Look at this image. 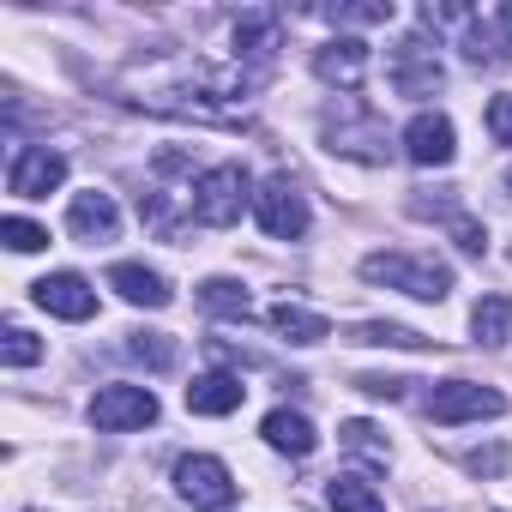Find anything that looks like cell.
Segmentation results:
<instances>
[{
    "instance_id": "6da1fadb",
    "label": "cell",
    "mask_w": 512,
    "mask_h": 512,
    "mask_svg": "<svg viewBox=\"0 0 512 512\" xmlns=\"http://www.w3.org/2000/svg\"><path fill=\"white\" fill-rule=\"evenodd\" d=\"M362 278L386 284V290H404L416 302H446V290H452V266H440L434 253H368Z\"/></svg>"
},
{
    "instance_id": "7a4b0ae2",
    "label": "cell",
    "mask_w": 512,
    "mask_h": 512,
    "mask_svg": "<svg viewBox=\"0 0 512 512\" xmlns=\"http://www.w3.org/2000/svg\"><path fill=\"white\" fill-rule=\"evenodd\" d=\"M253 199H260V193H253V181H247L241 163H217V169H205V175L193 181V193H187L193 223H205V229H229V223H241V211H247Z\"/></svg>"
},
{
    "instance_id": "3957f363",
    "label": "cell",
    "mask_w": 512,
    "mask_h": 512,
    "mask_svg": "<svg viewBox=\"0 0 512 512\" xmlns=\"http://www.w3.org/2000/svg\"><path fill=\"white\" fill-rule=\"evenodd\" d=\"M175 488H181V500L199 506V512H223V506L235 500V476H229V464L211 458V452L181 458V464H175Z\"/></svg>"
},
{
    "instance_id": "277c9868",
    "label": "cell",
    "mask_w": 512,
    "mask_h": 512,
    "mask_svg": "<svg viewBox=\"0 0 512 512\" xmlns=\"http://www.w3.org/2000/svg\"><path fill=\"white\" fill-rule=\"evenodd\" d=\"M253 211H260V229L272 241H302L308 235V199H302V187L290 175H272L260 187V199H253Z\"/></svg>"
},
{
    "instance_id": "5b68a950",
    "label": "cell",
    "mask_w": 512,
    "mask_h": 512,
    "mask_svg": "<svg viewBox=\"0 0 512 512\" xmlns=\"http://www.w3.org/2000/svg\"><path fill=\"white\" fill-rule=\"evenodd\" d=\"M500 410H506V398H500L494 386H476V380H446V386H434V398H428V416H434L440 428L482 422V416H500Z\"/></svg>"
},
{
    "instance_id": "8992f818",
    "label": "cell",
    "mask_w": 512,
    "mask_h": 512,
    "mask_svg": "<svg viewBox=\"0 0 512 512\" xmlns=\"http://www.w3.org/2000/svg\"><path fill=\"white\" fill-rule=\"evenodd\" d=\"M91 422L103 434H127V428H151L157 422V392L151 386H103L91 398Z\"/></svg>"
},
{
    "instance_id": "52a82bcc",
    "label": "cell",
    "mask_w": 512,
    "mask_h": 512,
    "mask_svg": "<svg viewBox=\"0 0 512 512\" xmlns=\"http://www.w3.org/2000/svg\"><path fill=\"white\" fill-rule=\"evenodd\" d=\"M31 302L43 308V314H55V320H91L97 314V290L79 278V272H49V278H37L31 284Z\"/></svg>"
},
{
    "instance_id": "ba28073f",
    "label": "cell",
    "mask_w": 512,
    "mask_h": 512,
    "mask_svg": "<svg viewBox=\"0 0 512 512\" xmlns=\"http://www.w3.org/2000/svg\"><path fill=\"white\" fill-rule=\"evenodd\" d=\"M61 181H67V157H61V151H43V145L19 151L13 169H7V187H13L19 199H49Z\"/></svg>"
},
{
    "instance_id": "9c48e42d",
    "label": "cell",
    "mask_w": 512,
    "mask_h": 512,
    "mask_svg": "<svg viewBox=\"0 0 512 512\" xmlns=\"http://www.w3.org/2000/svg\"><path fill=\"white\" fill-rule=\"evenodd\" d=\"M452 151H458V133H452V121H446V115L422 109V115L404 127V157H410V163L440 169V163H452Z\"/></svg>"
},
{
    "instance_id": "30bf717a",
    "label": "cell",
    "mask_w": 512,
    "mask_h": 512,
    "mask_svg": "<svg viewBox=\"0 0 512 512\" xmlns=\"http://www.w3.org/2000/svg\"><path fill=\"white\" fill-rule=\"evenodd\" d=\"M314 73L326 85H338V91H362V79H368V43L362 37H332L314 55Z\"/></svg>"
},
{
    "instance_id": "8fae6325",
    "label": "cell",
    "mask_w": 512,
    "mask_h": 512,
    "mask_svg": "<svg viewBox=\"0 0 512 512\" xmlns=\"http://www.w3.org/2000/svg\"><path fill=\"white\" fill-rule=\"evenodd\" d=\"M67 229H73L79 241L97 247V241H115V235H121V211H115L109 193L91 187V193H73V205H67Z\"/></svg>"
},
{
    "instance_id": "7c38bea8",
    "label": "cell",
    "mask_w": 512,
    "mask_h": 512,
    "mask_svg": "<svg viewBox=\"0 0 512 512\" xmlns=\"http://www.w3.org/2000/svg\"><path fill=\"white\" fill-rule=\"evenodd\" d=\"M440 61H434V49L422 43V37H410L404 49H398V61H392V85L404 91V97H434L440 91Z\"/></svg>"
},
{
    "instance_id": "4fadbf2b",
    "label": "cell",
    "mask_w": 512,
    "mask_h": 512,
    "mask_svg": "<svg viewBox=\"0 0 512 512\" xmlns=\"http://www.w3.org/2000/svg\"><path fill=\"white\" fill-rule=\"evenodd\" d=\"M109 290H121V302H133V308H169V284L151 272V266H139V260H121V266H109Z\"/></svg>"
},
{
    "instance_id": "5bb4252c",
    "label": "cell",
    "mask_w": 512,
    "mask_h": 512,
    "mask_svg": "<svg viewBox=\"0 0 512 512\" xmlns=\"http://www.w3.org/2000/svg\"><path fill=\"white\" fill-rule=\"evenodd\" d=\"M241 380L235 374H199L193 386H187V410L193 416H229V410H241Z\"/></svg>"
},
{
    "instance_id": "9a60e30c",
    "label": "cell",
    "mask_w": 512,
    "mask_h": 512,
    "mask_svg": "<svg viewBox=\"0 0 512 512\" xmlns=\"http://www.w3.org/2000/svg\"><path fill=\"white\" fill-rule=\"evenodd\" d=\"M260 434H266V446H278V452H290V458H308V452L320 446L314 422H308V416H296V410H272V416L260 422Z\"/></svg>"
},
{
    "instance_id": "2e32d148",
    "label": "cell",
    "mask_w": 512,
    "mask_h": 512,
    "mask_svg": "<svg viewBox=\"0 0 512 512\" xmlns=\"http://www.w3.org/2000/svg\"><path fill=\"white\" fill-rule=\"evenodd\" d=\"M272 332L290 338V344H320V338H332V320L314 314V308H302V302H278L272 308Z\"/></svg>"
},
{
    "instance_id": "e0dca14e",
    "label": "cell",
    "mask_w": 512,
    "mask_h": 512,
    "mask_svg": "<svg viewBox=\"0 0 512 512\" xmlns=\"http://www.w3.org/2000/svg\"><path fill=\"white\" fill-rule=\"evenodd\" d=\"M326 506H332V512H386L380 488H374L368 476H356V470H338V476L326 482Z\"/></svg>"
},
{
    "instance_id": "ac0fdd59",
    "label": "cell",
    "mask_w": 512,
    "mask_h": 512,
    "mask_svg": "<svg viewBox=\"0 0 512 512\" xmlns=\"http://www.w3.org/2000/svg\"><path fill=\"white\" fill-rule=\"evenodd\" d=\"M470 332H476V344H506L512 338V302L506 296H482L476 308H470Z\"/></svg>"
},
{
    "instance_id": "d6986e66",
    "label": "cell",
    "mask_w": 512,
    "mask_h": 512,
    "mask_svg": "<svg viewBox=\"0 0 512 512\" xmlns=\"http://www.w3.org/2000/svg\"><path fill=\"white\" fill-rule=\"evenodd\" d=\"M235 49L253 55V61H272V49H278V13H247L235 25Z\"/></svg>"
},
{
    "instance_id": "ffe728a7",
    "label": "cell",
    "mask_w": 512,
    "mask_h": 512,
    "mask_svg": "<svg viewBox=\"0 0 512 512\" xmlns=\"http://www.w3.org/2000/svg\"><path fill=\"white\" fill-rule=\"evenodd\" d=\"M199 302H205L211 314H229V320H247V314H253V302H247V290H241L235 278H205V284H199Z\"/></svg>"
},
{
    "instance_id": "44dd1931",
    "label": "cell",
    "mask_w": 512,
    "mask_h": 512,
    "mask_svg": "<svg viewBox=\"0 0 512 512\" xmlns=\"http://www.w3.org/2000/svg\"><path fill=\"white\" fill-rule=\"evenodd\" d=\"M350 344H392V350H422L428 338H422V332H410V326H398V320H368V326H356V332H350Z\"/></svg>"
},
{
    "instance_id": "7402d4cb",
    "label": "cell",
    "mask_w": 512,
    "mask_h": 512,
    "mask_svg": "<svg viewBox=\"0 0 512 512\" xmlns=\"http://www.w3.org/2000/svg\"><path fill=\"white\" fill-rule=\"evenodd\" d=\"M0 241H7L13 253H37V247H49V229L31 223V217H7L0 223Z\"/></svg>"
},
{
    "instance_id": "603a6c76",
    "label": "cell",
    "mask_w": 512,
    "mask_h": 512,
    "mask_svg": "<svg viewBox=\"0 0 512 512\" xmlns=\"http://www.w3.org/2000/svg\"><path fill=\"white\" fill-rule=\"evenodd\" d=\"M0 356H7V368H31V362H43V344H37L25 326H7V344H0Z\"/></svg>"
},
{
    "instance_id": "cb8c5ba5",
    "label": "cell",
    "mask_w": 512,
    "mask_h": 512,
    "mask_svg": "<svg viewBox=\"0 0 512 512\" xmlns=\"http://www.w3.org/2000/svg\"><path fill=\"white\" fill-rule=\"evenodd\" d=\"M127 350H133L139 362H151V368H169V362H175V344H169L163 332H139V338H133Z\"/></svg>"
},
{
    "instance_id": "d4e9b609",
    "label": "cell",
    "mask_w": 512,
    "mask_h": 512,
    "mask_svg": "<svg viewBox=\"0 0 512 512\" xmlns=\"http://www.w3.org/2000/svg\"><path fill=\"white\" fill-rule=\"evenodd\" d=\"M446 223H452V241H458L464 253H488V229H482L476 217H464V211H452Z\"/></svg>"
},
{
    "instance_id": "484cf974",
    "label": "cell",
    "mask_w": 512,
    "mask_h": 512,
    "mask_svg": "<svg viewBox=\"0 0 512 512\" xmlns=\"http://www.w3.org/2000/svg\"><path fill=\"white\" fill-rule=\"evenodd\" d=\"M464 55H470L476 67H494V61H500V49H494V31H488V25H470V31H464Z\"/></svg>"
},
{
    "instance_id": "4316f807",
    "label": "cell",
    "mask_w": 512,
    "mask_h": 512,
    "mask_svg": "<svg viewBox=\"0 0 512 512\" xmlns=\"http://www.w3.org/2000/svg\"><path fill=\"white\" fill-rule=\"evenodd\" d=\"M344 446H356V452H368V458H386V440H380L374 422H344Z\"/></svg>"
},
{
    "instance_id": "83f0119b",
    "label": "cell",
    "mask_w": 512,
    "mask_h": 512,
    "mask_svg": "<svg viewBox=\"0 0 512 512\" xmlns=\"http://www.w3.org/2000/svg\"><path fill=\"white\" fill-rule=\"evenodd\" d=\"M488 133H494V145H512V91L488 97Z\"/></svg>"
},
{
    "instance_id": "f1b7e54d",
    "label": "cell",
    "mask_w": 512,
    "mask_h": 512,
    "mask_svg": "<svg viewBox=\"0 0 512 512\" xmlns=\"http://www.w3.org/2000/svg\"><path fill=\"white\" fill-rule=\"evenodd\" d=\"M464 464H470L476 476H500V470H506V446H488V452H470Z\"/></svg>"
},
{
    "instance_id": "f546056e",
    "label": "cell",
    "mask_w": 512,
    "mask_h": 512,
    "mask_svg": "<svg viewBox=\"0 0 512 512\" xmlns=\"http://www.w3.org/2000/svg\"><path fill=\"white\" fill-rule=\"evenodd\" d=\"M356 386H362L368 398H398V392H404V380H386V374H362Z\"/></svg>"
},
{
    "instance_id": "4dcf8cb0",
    "label": "cell",
    "mask_w": 512,
    "mask_h": 512,
    "mask_svg": "<svg viewBox=\"0 0 512 512\" xmlns=\"http://www.w3.org/2000/svg\"><path fill=\"white\" fill-rule=\"evenodd\" d=\"M494 25H500V31H506V43H512V0H506L500 13H494Z\"/></svg>"
},
{
    "instance_id": "1f68e13d",
    "label": "cell",
    "mask_w": 512,
    "mask_h": 512,
    "mask_svg": "<svg viewBox=\"0 0 512 512\" xmlns=\"http://www.w3.org/2000/svg\"><path fill=\"white\" fill-rule=\"evenodd\" d=\"M506 187H512V169H506Z\"/></svg>"
}]
</instances>
